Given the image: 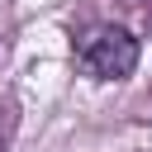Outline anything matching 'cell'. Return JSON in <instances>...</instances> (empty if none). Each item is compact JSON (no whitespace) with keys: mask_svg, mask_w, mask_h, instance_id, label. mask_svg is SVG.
Listing matches in <instances>:
<instances>
[{"mask_svg":"<svg viewBox=\"0 0 152 152\" xmlns=\"http://www.w3.org/2000/svg\"><path fill=\"white\" fill-rule=\"evenodd\" d=\"M76 66L90 81H124L138 66V38L119 24H90L76 33Z\"/></svg>","mask_w":152,"mask_h":152,"instance_id":"6da1fadb","label":"cell"}]
</instances>
